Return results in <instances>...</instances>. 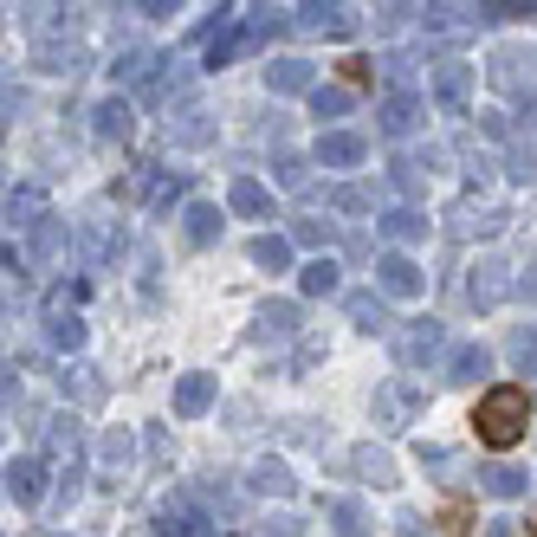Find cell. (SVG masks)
<instances>
[{
  "label": "cell",
  "instance_id": "cell-13",
  "mask_svg": "<svg viewBox=\"0 0 537 537\" xmlns=\"http://www.w3.org/2000/svg\"><path fill=\"white\" fill-rule=\"evenodd\" d=\"M182 220H188V240H195V246H214V240H220V220H227V214H220L214 201H195Z\"/></svg>",
  "mask_w": 537,
  "mask_h": 537
},
{
  "label": "cell",
  "instance_id": "cell-18",
  "mask_svg": "<svg viewBox=\"0 0 537 537\" xmlns=\"http://www.w3.org/2000/svg\"><path fill=\"white\" fill-rule=\"evenodd\" d=\"M298 292L305 298H330L337 292V259H311V266L298 272Z\"/></svg>",
  "mask_w": 537,
  "mask_h": 537
},
{
  "label": "cell",
  "instance_id": "cell-19",
  "mask_svg": "<svg viewBox=\"0 0 537 537\" xmlns=\"http://www.w3.org/2000/svg\"><path fill=\"white\" fill-rule=\"evenodd\" d=\"M39 214H46V195H39V188H13L7 195V220L13 227H39Z\"/></svg>",
  "mask_w": 537,
  "mask_h": 537
},
{
  "label": "cell",
  "instance_id": "cell-34",
  "mask_svg": "<svg viewBox=\"0 0 537 537\" xmlns=\"http://www.w3.org/2000/svg\"><path fill=\"white\" fill-rule=\"evenodd\" d=\"M292 240H305V246H324V240H330V220H298V227H292Z\"/></svg>",
  "mask_w": 537,
  "mask_h": 537
},
{
  "label": "cell",
  "instance_id": "cell-41",
  "mask_svg": "<svg viewBox=\"0 0 537 537\" xmlns=\"http://www.w3.org/2000/svg\"><path fill=\"white\" fill-rule=\"evenodd\" d=\"M525 537H537V518H531V531H525Z\"/></svg>",
  "mask_w": 537,
  "mask_h": 537
},
{
  "label": "cell",
  "instance_id": "cell-9",
  "mask_svg": "<svg viewBox=\"0 0 537 537\" xmlns=\"http://www.w3.org/2000/svg\"><path fill=\"white\" fill-rule=\"evenodd\" d=\"M266 85L285 91V98H298V91H318V72H311L305 59H279V65H266Z\"/></svg>",
  "mask_w": 537,
  "mask_h": 537
},
{
  "label": "cell",
  "instance_id": "cell-21",
  "mask_svg": "<svg viewBox=\"0 0 537 537\" xmlns=\"http://www.w3.org/2000/svg\"><path fill=\"white\" fill-rule=\"evenodd\" d=\"M382 233H389V240H421V233H428V220H421L415 208H389V214H382Z\"/></svg>",
  "mask_w": 537,
  "mask_h": 537
},
{
  "label": "cell",
  "instance_id": "cell-32",
  "mask_svg": "<svg viewBox=\"0 0 537 537\" xmlns=\"http://www.w3.org/2000/svg\"><path fill=\"white\" fill-rule=\"evenodd\" d=\"M440 531L447 537H473V512H466V505H447V512H440Z\"/></svg>",
  "mask_w": 537,
  "mask_h": 537
},
{
  "label": "cell",
  "instance_id": "cell-16",
  "mask_svg": "<svg viewBox=\"0 0 537 537\" xmlns=\"http://www.w3.org/2000/svg\"><path fill=\"white\" fill-rule=\"evenodd\" d=\"M162 537H208V518L195 505H162Z\"/></svg>",
  "mask_w": 537,
  "mask_h": 537
},
{
  "label": "cell",
  "instance_id": "cell-15",
  "mask_svg": "<svg viewBox=\"0 0 537 537\" xmlns=\"http://www.w3.org/2000/svg\"><path fill=\"white\" fill-rule=\"evenodd\" d=\"M214 402V376H182V389H175V415H201V408Z\"/></svg>",
  "mask_w": 537,
  "mask_h": 537
},
{
  "label": "cell",
  "instance_id": "cell-10",
  "mask_svg": "<svg viewBox=\"0 0 537 537\" xmlns=\"http://www.w3.org/2000/svg\"><path fill=\"white\" fill-rule=\"evenodd\" d=\"M492 369V350L486 343H453V356H447V376L453 382H479Z\"/></svg>",
  "mask_w": 537,
  "mask_h": 537
},
{
  "label": "cell",
  "instance_id": "cell-2",
  "mask_svg": "<svg viewBox=\"0 0 537 537\" xmlns=\"http://www.w3.org/2000/svg\"><path fill=\"white\" fill-rule=\"evenodd\" d=\"M395 356L415 369V363H434V356H453V350H447V330H440L434 318H421V324H408L402 337H395Z\"/></svg>",
  "mask_w": 537,
  "mask_h": 537
},
{
  "label": "cell",
  "instance_id": "cell-38",
  "mask_svg": "<svg viewBox=\"0 0 537 537\" xmlns=\"http://www.w3.org/2000/svg\"><path fill=\"white\" fill-rule=\"evenodd\" d=\"M279 182H285V188H305V162L285 156V162H279Z\"/></svg>",
  "mask_w": 537,
  "mask_h": 537
},
{
  "label": "cell",
  "instance_id": "cell-24",
  "mask_svg": "<svg viewBox=\"0 0 537 537\" xmlns=\"http://www.w3.org/2000/svg\"><path fill=\"white\" fill-rule=\"evenodd\" d=\"M298 26H311V33H350V13L343 7H298Z\"/></svg>",
  "mask_w": 537,
  "mask_h": 537
},
{
  "label": "cell",
  "instance_id": "cell-25",
  "mask_svg": "<svg viewBox=\"0 0 537 537\" xmlns=\"http://www.w3.org/2000/svg\"><path fill=\"white\" fill-rule=\"evenodd\" d=\"M292 330H298V305H266V311H259V337H292Z\"/></svg>",
  "mask_w": 537,
  "mask_h": 537
},
{
  "label": "cell",
  "instance_id": "cell-27",
  "mask_svg": "<svg viewBox=\"0 0 537 537\" xmlns=\"http://www.w3.org/2000/svg\"><path fill=\"white\" fill-rule=\"evenodd\" d=\"M98 136H130V98H104L98 104Z\"/></svg>",
  "mask_w": 537,
  "mask_h": 537
},
{
  "label": "cell",
  "instance_id": "cell-33",
  "mask_svg": "<svg viewBox=\"0 0 537 537\" xmlns=\"http://www.w3.org/2000/svg\"><path fill=\"white\" fill-rule=\"evenodd\" d=\"M356 466H363V473H376V486H389V473H395V466H389V453H376V447H363V453H356Z\"/></svg>",
  "mask_w": 537,
  "mask_h": 537
},
{
  "label": "cell",
  "instance_id": "cell-39",
  "mask_svg": "<svg viewBox=\"0 0 537 537\" xmlns=\"http://www.w3.org/2000/svg\"><path fill=\"white\" fill-rule=\"evenodd\" d=\"M518 292H531V298H537V259H531L525 272H518Z\"/></svg>",
  "mask_w": 537,
  "mask_h": 537
},
{
  "label": "cell",
  "instance_id": "cell-30",
  "mask_svg": "<svg viewBox=\"0 0 537 537\" xmlns=\"http://www.w3.org/2000/svg\"><path fill=\"white\" fill-rule=\"evenodd\" d=\"M46 337L59 343V350H78V343H85V324H78V318H52V324H46Z\"/></svg>",
  "mask_w": 537,
  "mask_h": 537
},
{
  "label": "cell",
  "instance_id": "cell-23",
  "mask_svg": "<svg viewBox=\"0 0 537 537\" xmlns=\"http://www.w3.org/2000/svg\"><path fill=\"white\" fill-rule=\"evenodd\" d=\"M330 525H337V537H369V512L356 499H337L330 505Z\"/></svg>",
  "mask_w": 537,
  "mask_h": 537
},
{
  "label": "cell",
  "instance_id": "cell-26",
  "mask_svg": "<svg viewBox=\"0 0 537 537\" xmlns=\"http://www.w3.org/2000/svg\"><path fill=\"white\" fill-rule=\"evenodd\" d=\"M479 479H486L492 499H518V492H525V473H518V466H486Z\"/></svg>",
  "mask_w": 537,
  "mask_h": 537
},
{
  "label": "cell",
  "instance_id": "cell-31",
  "mask_svg": "<svg viewBox=\"0 0 537 537\" xmlns=\"http://www.w3.org/2000/svg\"><path fill=\"white\" fill-rule=\"evenodd\" d=\"M512 363H518V369H537V324L512 337Z\"/></svg>",
  "mask_w": 537,
  "mask_h": 537
},
{
  "label": "cell",
  "instance_id": "cell-7",
  "mask_svg": "<svg viewBox=\"0 0 537 537\" xmlns=\"http://www.w3.org/2000/svg\"><path fill=\"white\" fill-rule=\"evenodd\" d=\"M415 408H421V395L408 389V382H389V389L376 395V421H382V428H408Z\"/></svg>",
  "mask_w": 537,
  "mask_h": 537
},
{
  "label": "cell",
  "instance_id": "cell-40",
  "mask_svg": "<svg viewBox=\"0 0 537 537\" xmlns=\"http://www.w3.org/2000/svg\"><path fill=\"white\" fill-rule=\"evenodd\" d=\"M486 537H518V525H512V518H492V525H486Z\"/></svg>",
  "mask_w": 537,
  "mask_h": 537
},
{
  "label": "cell",
  "instance_id": "cell-35",
  "mask_svg": "<svg viewBox=\"0 0 537 537\" xmlns=\"http://www.w3.org/2000/svg\"><path fill=\"white\" fill-rule=\"evenodd\" d=\"M512 175H518V182H531V175H537V149H525V143L512 149Z\"/></svg>",
  "mask_w": 537,
  "mask_h": 537
},
{
  "label": "cell",
  "instance_id": "cell-29",
  "mask_svg": "<svg viewBox=\"0 0 537 537\" xmlns=\"http://www.w3.org/2000/svg\"><path fill=\"white\" fill-rule=\"evenodd\" d=\"M130 453H136L130 434H104V440H98V460H104V466H130Z\"/></svg>",
  "mask_w": 537,
  "mask_h": 537
},
{
  "label": "cell",
  "instance_id": "cell-5",
  "mask_svg": "<svg viewBox=\"0 0 537 537\" xmlns=\"http://www.w3.org/2000/svg\"><path fill=\"white\" fill-rule=\"evenodd\" d=\"M434 98L447 110H466V98H473V65H460V59L434 65Z\"/></svg>",
  "mask_w": 537,
  "mask_h": 537
},
{
  "label": "cell",
  "instance_id": "cell-1",
  "mask_svg": "<svg viewBox=\"0 0 537 537\" xmlns=\"http://www.w3.org/2000/svg\"><path fill=\"white\" fill-rule=\"evenodd\" d=\"M531 428V395L518 389V382H499V389H486L473 402V434H479V447H492V453H505V447H518Z\"/></svg>",
  "mask_w": 537,
  "mask_h": 537
},
{
  "label": "cell",
  "instance_id": "cell-14",
  "mask_svg": "<svg viewBox=\"0 0 537 537\" xmlns=\"http://www.w3.org/2000/svg\"><path fill=\"white\" fill-rule=\"evenodd\" d=\"M499 272H505V266H473V279H466V298H473V305H499V298L512 292Z\"/></svg>",
  "mask_w": 537,
  "mask_h": 537
},
{
  "label": "cell",
  "instance_id": "cell-4",
  "mask_svg": "<svg viewBox=\"0 0 537 537\" xmlns=\"http://www.w3.org/2000/svg\"><path fill=\"white\" fill-rule=\"evenodd\" d=\"M318 162H324V169H356V162H369V136L363 130H330V136H318Z\"/></svg>",
  "mask_w": 537,
  "mask_h": 537
},
{
  "label": "cell",
  "instance_id": "cell-11",
  "mask_svg": "<svg viewBox=\"0 0 537 537\" xmlns=\"http://www.w3.org/2000/svg\"><path fill=\"white\" fill-rule=\"evenodd\" d=\"M343 311L356 318V330H389V298H382V292H350V298H343Z\"/></svg>",
  "mask_w": 537,
  "mask_h": 537
},
{
  "label": "cell",
  "instance_id": "cell-36",
  "mask_svg": "<svg viewBox=\"0 0 537 537\" xmlns=\"http://www.w3.org/2000/svg\"><path fill=\"white\" fill-rule=\"evenodd\" d=\"M311 104H318V117H330V110L350 104V91H311Z\"/></svg>",
  "mask_w": 537,
  "mask_h": 537
},
{
  "label": "cell",
  "instance_id": "cell-22",
  "mask_svg": "<svg viewBox=\"0 0 537 537\" xmlns=\"http://www.w3.org/2000/svg\"><path fill=\"white\" fill-rule=\"evenodd\" d=\"M110 78H123V85H143V78H156V52H123L117 65H110ZM162 85V78H156Z\"/></svg>",
  "mask_w": 537,
  "mask_h": 537
},
{
  "label": "cell",
  "instance_id": "cell-37",
  "mask_svg": "<svg viewBox=\"0 0 537 537\" xmlns=\"http://www.w3.org/2000/svg\"><path fill=\"white\" fill-rule=\"evenodd\" d=\"M253 537H298V518H266Z\"/></svg>",
  "mask_w": 537,
  "mask_h": 537
},
{
  "label": "cell",
  "instance_id": "cell-6",
  "mask_svg": "<svg viewBox=\"0 0 537 537\" xmlns=\"http://www.w3.org/2000/svg\"><path fill=\"white\" fill-rule=\"evenodd\" d=\"M376 123H382V136H408L421 123V98H415V91H389L382 110H376Z\"/></svg>",
  "mask_w": 537,
  "mask_h": 537
},
{
  "label": "cell",
  "instance_id": "cell-12",
  "mask_svg": "<svg viewBox=\"0 0 537 537\" xmlns=\"http://www.w3.org/2000/svg\"><path fill=\"white\" fill-rule=\"evenodd\" d=\"M227 208H233V214H246V220H253V214H272V195H266V188H259V182H253V175H240V182H233V188H227Z\"/></svg>",
  "mask_w": 537,
  "mask_h": 537
},
{
  "label": "cell",
  "instance_id": "cell-28",
  "mask_svg": "<svg viewBox=\"0 0 537 537\" xmlns=\"http://www.w3.org/2000/svg\"><path fill=\"white\" fill-rule=\"evenodd\" d=\"M175 195H182V175H149V182H143V201H149V208H169Z\"/></svg>",
  "mask_w": 537,
  "mask_h": 537
},
{
  "label": "cell",
  "instance_id": "cell-20",
  "mask_svg": "<svg viewBox=\"0 0 537 537\" xmlns=\"http://www.w3.org/2000/svg\"><path fill=\"white\" fill-rule=\"evenodd\" d=\"M246 486H253V492H266V499H285V492H292V473H285L279 460H259Z\"/></svg>",
  "mask_w": 537,
  "mask_h": 537
},
{
  "label": "cell",
  "instance_id": "cell-8",
  "mask_svg": "<svg viewBox=\"0 0 537 537\" xmlns=\"http://www.w3.org/2000/svg\"><path fill=\"white\" fill-rule=\"evenodd\" d=\"M7 492L20 505H39V492H46V460H33V453H26V460H7Z\"/></svg>",
  "mask_w": 537,
  "mask_h": 537
},
{
  "label": "cell",
  "instance_id": "cell-17",
  "mask_svg": "<svg viewBox=\"0 0 537 537\" xmlns=\"http://www.w3.org/2000/svg\"><path fill=\"white\" fill-rule=\"evenodd\" d=\"M253 266L285 272V266H292V240H285V233H259V240H253Z\"/></svg>",
  "mask_w": 537,
  "mask_h": 537
},
{
  "label": "cell",
  "instance_id": "cell-3",
  "mask_svg": "<svg viewBox=\"0 0 537 537\" xmlns=\"http://www.w3.org/2000/svg\"><path fill=\"white\" fill-rule=\"evenodd\" d=\"M376 285H382V298H415L421 285H428V272H421L408 253H382L376 259Z\"/></svg>",
  "mask_w": 537,
  "mask_h": 537
}]
</instances>
